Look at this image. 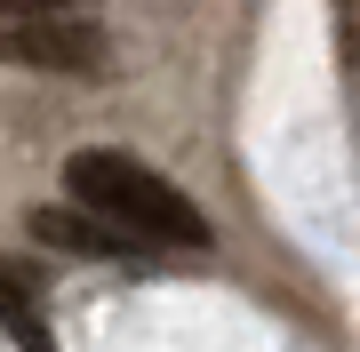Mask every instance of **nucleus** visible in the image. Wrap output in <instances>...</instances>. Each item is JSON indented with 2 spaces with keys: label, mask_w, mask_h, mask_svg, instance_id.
<instances>
[{
  "label": "nucleus",
  "mask_w": 360,
  "mask_h": 352,
  "mask_svg": "<svg viewBox=\"0 0 360 352\" xmlns=\"http://www.w3.org/2000/svg\"><path fill=\"white\" fill-rule=\"evenodd\" d=\"M8 65H32V72H104V32L96 25H56L49 8L16 16L8 40H0Z\"/></svg>",
  "instance_id": "obj_2"
},
{
  "label": "nucleus",
  "mask_w": 360,
  "mask_h": 352,
  "mask_svg": "<svg viewBox=\"0 0 360 352\" xmlns=\"http://www.w3.org/2000/svg\"><path fill=\"white\" fill-rule=\"evenodd\" d=\"M32 8H72V0H0V16H32Z\"/></svg>",
  "instance_id": "obj_5"
},
{
  "label": "nucleus",
  "mask_w": 360,
  "mask_h": 352,
  "mask_svg": "<svg viewBox=\"0 0 360 352\" xmlns=\"http://www.w3.org/2000/svg\"><path fill=\"white\" fill-rule=\"evenodd\" d=\"M32 233L49 240V248H72V256H129V248H136V233H120L112 216L80 209V200H72V209H40Z\"/></svg>",
  "instance_id": "obj_3"
},
{
  "label": "nucleus",
  "mask_w": 360,
  "mask_h": 352,
  "mask_svg": "<svg viewBox=\"0 0 360 352\" xmlns=\"http://www.w3.org/2000/svg\"><path fill=\"white\" fill-rule=\"evenodd\" d=\"M65 193L80 200V209L112 216L120 233L153 240V248H208V240H217V233H208V216L176 193V184L153 176L136 152H112V144H89V152L65 160Z\"/></svg>",
  "instance_id": "obj_1"
},
{
  "label": "nucleus",
  "mask_w": 360,
  "mask_h": 352,
  "mask_svg": "<svg viewBox=\"0 0 360 352\" xmlns=\"http://www.w3.org/2000/svg\"><path fill=\"white\" fill-rule=\"evenodd\" d=\"M0 328H8V337H49V328L32 320V304H25V288H16L8 273H0Z\"/></svg>",
  "instance_id": "obj_4"
}]
</instances>
